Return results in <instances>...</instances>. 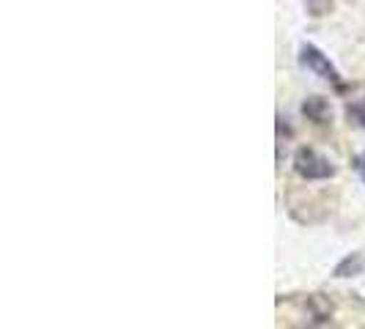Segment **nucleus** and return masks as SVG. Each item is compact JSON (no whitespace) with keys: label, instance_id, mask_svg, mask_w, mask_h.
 I'll use <instances>...</instances> for the list:
<instances>
[{"label":"nucleus","instance_id":"obj_1","mask_svg":"<svg viewBox=\"0 0 365 329\" xmlns=\"http://www.w3.org/2000/svg\"><path fill=\"white\" fill-rule=\"evenodd\" d=\"M294 170L305 182H327V179L335 176V164L329 162L324 154H319L316 148H308V146L297 148V154H294Z\"/></svg>","mask_w":365,"mask_h":329},{"label":"nucleus","instance_id":"obj_2","mask_svg":"<svg viewBox=\"0 0 365 329\" xmlns=\"http://www.w3.org/2000/svg\"><path fill=\"white\" fill-rule=\"evenodd\" d=\"M299 61L311 69L316 77H322V80H329V83H335L338 88H341V72L332 66V61H329V55H324L316 44H302L299 47Z\"/></svg>","mask_w":365,"mask_h":329},{"label":"nucleus","instance_id":"obj_3","mask_svg":"<svg viewBox=\"0 0 365 329\" xmlns=\"http://www.w3.org/2000/svg\"><path fill=\"white\" fill-rule=\"evenodd\" d=\"M305 310H308V324H329L332 321V302L322 293H308Z\"/></svg>","mask_w":365,"mask_h":329},{"label":"nucleus","instance_id":"obj_4","mask_svg":"<svg viewBox=\"0 0 365 329\" xmlns=\"http://www.w3.org/2000/svg\"><path fill=\"white\" fill-rule=\"evenodd\" d=\"M302 115L313 124H329L332 121V108L324 96H308L302 102Z\"/></svg>","mask_w":365,"mask_h":329},{"label":"nucleus","instance_id":"obj_5","mask_svg":"<svg viewBox=\"0 0 365 329\" xmlns=\"http://www.w3.org/2000/svg\"><path fill=\"white\" fill-rule=\"evenodd\" d=\"M365 272V258L360 253H351V256L341 258L338 263H335V269L332 274L338 277V280H346V277H357V274Z\"/></svg>","mask_w":365,"mask_h":329},{"label":"nucleus","instance_id":"obj_6","mask_svg":"<svg viewBox=\"0 0 365 329\" xmlns=\"http://www.w3.org/2000/svg\"><path fill=\"white\" fill-rule=\"evenodd\" d=\"M305 3V9H308V14L311 17H324L332 11V6H335V0H302Z\"/></svg>","mask_w":365,"mask_h":329},{"label":"nucleus","instance_id":"obj_7","mask_svg":"<svg viewBox=\"0 0 365 329\" xmlns=\"http://www.w3.org/2000/svg\"><path fill=\"white\" fill-rule=\"evenodd\" d=\"M349 113V118L357 124V127H363L365 129V102H357V105H349L346 108Z\"/></svg>","mask_w":365,"mask_h":329},{"label":"nucleus","instance_id":"obj_8","mask_svg":"<svg viewBox=\"0 0 365 329\" xmlns=\"http://www.w3.org/2000/svg\"><path fill=\"white\" fill-rule=\"evenodd\" d=\"M351 167L357 170V176H360V179H363V184H365V151H360V154L351 160Z\"/></svg>","mask_w":365,"mask_h":329}]
</instances>
